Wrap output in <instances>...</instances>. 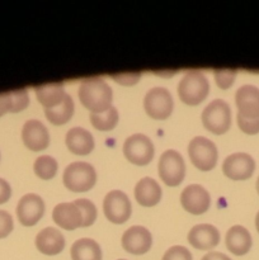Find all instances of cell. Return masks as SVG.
Returning <instances> with one entry per match:
<instances>
[{
    "label": "cell",
    "instance_id": "1f68e13d",
    "mask_svg": "<svg viewBox=\"0 0 259 260\" xmlns=\"http://www.w3.org/2000/svg\"><path fill=\"white\" fill-rule=\"evenodd\" d=\"M14 230V220L8 211L0 210V239H5Z\"/></svg>",
    "mask_w": 259,
    "mask_h": 260
},
{
    "label": "cell",
    "instance_id": "d590c367",
    "mask_svg": "<svg viewBox=\"0 0 259 260\" xmlns=\"http://www.w3.org/2000/svg\"><path fill=\"white\" fill-rule=\"evenodd\" d=\"M201 260H231V258L226 254L220 253V251H210Z\"/></svg>",
    "mask_w": 259,
    "mask_h": 260
},
{
    "label": "cell",
    "instance_id": "8992f818",
    "mask_svg": "<svg viewBox=\"0 0 259 260\" xmlns=\"http://www.w3.org/2000/svg\"><path fill=\"white\" fill-rule=\"evenodd\" d=\"M188 156L190 162L201 172H211L218 160L215 142L205 136H196L188 144Z\"/></svg>",
    "mask_w": 259,
    "mask_h": 260
},
{
    "label": "cell",
    "instance_id": "83f0119b",
    "mask_svg": "<svg viewBox=\"0 0 259 260\" xmlns=\"http://www.w3.org/2000/svg\"><path fill=\"white\" fill-rule=\"evenodd\" d=\"M10 102H12V112L10 113H19L29 106V94L27 89H18L9 91Z\"/></svg>",
    "mask_w": 259,
    "mask_h": 260
},
{
    "label": "cell",
    "instance_id": "836d02e7",
    "mask_svg": "<svg viewBox=\"0 0 259 260\" xmlns=\"http://www.w3.org/2000/svg\"><path fill=\"white\" fill-rule=\"evenodd\" d=\"M12 197V187L5 179L0 178V205H4Z\"/></svg>",
    "mask_w": 259,
    "mask_h": 260
},
{
    "label": "cell",
    "instance_id": "d6a6232c",
    "mask_svg": "<svg viewBox=\"0 0 259 260\" xmlns=\"http://www.w3.org/2000/svg\"><path fill=\"white\" fill-rule=\"evenodd\" d=\"M112 79H113L116 83L121 84V85L131 86V85H135V84L139 83L140 79H141V74L140 73L118 74V75H112Z\"/></svg>",
    "mask_w": 259,
    "mask_h": 260
},
{
    "label": "cell",
    "instance_id": "9c48e42d",
    "mask_svg": "<svg viewBox=\"0 0 259 260\" xmlns=\"http://www.w3.org/2000/svg\"><path fill=\"white\" fill-rule=\"evenodd\" d=\"M103 213L109 222L122 225L132 215V205L128 196L118 189L111 190L103 200Z\"/></svg>",
    "mask_w": 259,
    "mask_h": 260
},
{
    "label": "cell",
    "instance_id": "e575fe53",
    "mask_svg": "<svg viewBox=\"0 0 259 260\" xmlns=\"http://www.w3.org/2000/svg\"><path fill=\"white\" fill-rule=\"evenodd\" d=\"M12 112V102H10V94L8 93H2L0 94V117H3L4 114L10 113Z\"/></svg>",
    "mask_w": 259,
    "mask_h": 260
},
{
    "label": "cell",
    "instance_id": "d4e9b609",
    "mask_svg": "<svg viewBox=\"0 0 259 260\" xmlns=\"http://www.w3.org/2000/svg\"><path fill=\"white\" fill-rule=\"evenodd\" d=\"M119 121V114L116 107L112 106L103 113H90V123L101 132H108L116 128Z\"/></svg>",
    "mask_w": 259,
    "mask_h": 260
},
{
    "label": "cell",
    "instance_id": "ac0fdd59",
    "mask_svg": "<svg viewBox=\"0 0 259 260\" xmlns=\"http://www.w3.org/2000/svg\"><path fill=\"white\" fill-rule=\"evenodd\" d=\"M36 248L45 255L53 256L65 249V236L56 228H45L37 234L35 239Z\"/></svg>",
    "mask_w": 259,
    "mask_h": 260
},
{
    "label": "cell",
    "instance_id": "f1b7e54d",
    "mask_svg": "<svg viewBox=\"0 0 259 260\" xmlns=\"http://www.w3.org/2000/svg\"><path fill=\"white\" fill-rule=\"evenodd\" d=\"M238 71L236 70H213V78H215L216 85L222 90H228L233 86L234 81H235Z\"/></svg>",
    "mask_w": 259,
    "mask_h": 260
},
{
    "label": "cell",
    "instance_id": "3957f363",
    "mask_svg": "<svg viewBox=\"0 0 259 260\" xmlns=\"http://www.w3.org/2000/svg\"><path fill=\"white\" fill-rule=\"evenodd\" d=\"M62 183L70 192H88L95 185L96 172L89 162L74 161L63 170Z\"/></svg>",
    "mask_w": 259,
    "mask_h": 260
},
{
    "label": "cell",
    "instance_id": "603a6c76",
    "mask_svg": "<svg viewBox=\"0 0 259 260\" xmlns=\"http://www.w3.org/2000/svg\"><path fill=\"white\" fill-rule=\"evenodd\" d=\"M71 260H102V248L95 240L83 238L76 240L70 249Z\"/></svg>",
    "mask_w": 259,
    "mask_h": 260
},
{
    "label": "cell",
    "instance_id": "6da1fadb",
    "mask_svg": "<svg viewBox=\"0 0 259 260\" xmlns=\"http://www.w3.org/2000/svg\"><path fill=\"white\" fill-rule=\"evenodd\" d=\"M78 96L90 113H103L112 107L113 91L104 79L89 78L84 79L79 85Z\"/></svg>",
    "mask_w": 259,
    "mask_h": 260
},
{
    "label": "cell",
    "instance_id": "d6986e66",
    "mask_svg": "<svg viewBox=\"0 0 259 260\" xmlns=\"http://www.w3.org/2000/svg\"><path fill=\"white\" fill-rule=\"evenodd\" d=\"M65 144L69 151L80 156L90 154L95 147L93 135L83 127H73L69 129L66 132Z\"/></svg>",
    "mask_w": 259,
    "mask_h": 260
},
{
    "label": "cell",
    "instance_id": "4316f807",
    "mask_svg": "<svg viewBox=\"0 0 259 260\" xmlns=\"http://www.w3.org/2000/svg\"><path fill=\"white\" fill-rule=\"evenodd\" d=\"M74 203L78 206L81 215H83L81 228H89V226L93 225L96 220V216H98L96 206L90 200H86V198H79V200L74 201Z\"/></svg>",
    "mask_w": 259,
    "mask_h": 260
},
{
    "label": "cell",
    "instance_id": "74e56055",
    "mask_svg": "<svg viewBox=\"0 0 259 260\" xmlns=\"http://www.w3.org/2000/svg\"><path fill=\"white\" fill-rule=\"evenodd\" d=\"M255 188H256V192H258V194H259V177H258V179H256V184H255Z\"/></svg>",
    "mask_w": 259,
    "mask_h": 260
},
{
    "label": "cell",
    "instance_id": "f35d334b",
    "mask_svg": "<svg viewBox=\"0 0 259 260\" xmlns=\"http://www.w3.org/2000/svg\"><path fill=\"white\" fill-rule=\"evenodd\" d=\"M117 260H127V259H117Z\"/></svg>",
    "mask_w": 259,
    "mask_h": 260
},
{
    "label": "cell",
    "instance_id": "44dd1931",
    "mask_svg": "<svg viewBox=\"0 0 259 260\" xmlns=\"http://www.w3.org/2000/svg\"><path fill=\"white\" fill-rule=\"evenodd\" d=\"M225 244L228 250L236 256L245 255L249 253L253 244L250 233L244 226L235 225L226 233Z\"/></svg>",
    "mask_w": 259,
    "mask_h": 260
},
{
    "label": "cell",
    "instance_id": "5bb4252c",
    "mask_svg": "<svg viewBox=\"0 0 259 260\" xmlns=\"http://www.w3.org/2000/svg\"><path fill=\"white\" fill-rule=\"evenodd\" d=\"M22 141L30 151H43L50 146V132L38 119H28L22 127Z\"/></svg>",
    "mask_w": 259,
    "mask_h": 260
},
{
    "label": "cell",
    "instance_id": "277c9868",
    "mask_svg": "<svg viewBox=\"0 0 259 260\" xmlns=\"http://www.w3.org/2000/svg\"><path fill=\"white\" fill-rule=\"evenodd\" d=\"M202 124L213 135H223L230 129L233 122L231 108L223 99H215L202 111Z\"/></svg>",
    "mask_w": 259,
    "mask_h": 260
},
{
    "label": "cell",
    "instance_id": "ffe728a7",
    "mask_svg": "<svg viewBox=\"0 0 259 260\" xmlns=\"http://www.w3.org/2000/svg\"><path fill=\"white\" fill-rule=\"evenodd\" d=\"M134 193L136 202L142 207H154L160 202L163 196L161 187L151 177H145L140 179L135 185Z\"/></svg>",
    "mask_w": 259,
    "mask_h": 260
},
{
    "label": "cell",
    "instance_id": "cb8c5ba5",
    "mask_svg": "<svg viewBox=\"0 0 259 260\" xmlns=\"http://www.w3.org/2000/svg\"><path fill=\"white\" fill-rule=\"evenodd\" d=\"M74 112H75V104H74L73 98L71 95L66 94L65 99L57 107L45 109V117L50 123L55 124V126H62L73 118Z\"/></svg>",
    "mask_w": 259,
    "mask_h": 260
},
{
    "label": "cell",
    "instance_id": "7c38bea8",
    "mask_svg": "<svg viewBox=\"0 0 259 260\" xmlns=\"http://www.w3.org/2000/svg\"><path fill=\"white\" fill-rule=\"evenodd\" d=\"M180 205L190 215H203L211 206V196L201 184H189L180 193Z\"/></svg>",
    "mask_w": 259,
    "mask_h": 260
},
{
    "label": "cell",
    "instance_id": "8fae6325",
    "mask_svg": "<svg viewBox=\"0 0 259 260\" xmlns=\"http://www.w3.org/2000/svg\"><path fill=\"white\" fill-rule=\"evenodd\" d=\"M255 172V161L246 152H234L222 162V173L231 180H246Z\"/></svg>",
    "mask_w": 259,
    "mask_h": 260
},
{
    "label": "cell",
    "instance_id": "8d00e7d4",
    "mask_svg": "<svg viewBox=\"0 0 259 260\" xmlns=\"http://www.w3.org/2000/svg\"><path fill=\"white\" fill-rule=\"evenodd\" d=\"M255 229H256V231H258V234H259V211H258V213H256V216H255Z\"/></svg>",
    "mask_w": 259,
    "mask_h": 260
},
{
    "label": "cell",
    "instance_id": "2e32d148",
    "mask_svg": "<svg viewBox=\"0 0 259 260\" xmlns=\"http://www.w3.org/2000/svg\"><path fill=\"white\" fill-rule=\"evenodd\" d=\"M235 104L238 114L245 118H259V88L246 84L235 93Z\"/></svg>",
    "mask_w": 259,
    "mask_h": 260
},
{
    "label": "cell",
    "instance_id": "5b68a950",
    "mask_svg": "<svg viewBox=\"0 0 259 260\" xmlns=\"http://www.w3.org/2000/svg\"><path fill=\"white\" fill-rule=\"evenodd\" d=\"M185 161L182 154L177 150H165L159 157L157 162V174L160 179L168 187H178L184 180Z\"/></svg>",
    "mask_w": 259,
    "mask_h": 260
},
{
    "label": "cell",
    "instance_id": "e0dca14e",
    "mask_svg": "<svg viewBox=\"0 0 259 260\" xmlns=\"http://www.w3.org/2000/svg\"><path fill=\"white\" fill-rule=\"evenodd\" d=\"M52 220L58 228L73 231L81 228L83 215L74 202H62L56 205L53 208Z\"/></svg>",
    "mask_w": 259,
    "mask_h": 260
},
{
    "label": "cell",
    "instance_id": "4dcf8cb0",
    "mask_svg": "<svg viewBox=\"0 0 259 260\" xmlns=\"http://www.w3.org/2000/svg\"><path fill=\"white\" fill-rule=\"evenodd\" d=\"M236 122H238L239 128H240L241 132H244V134L246 135L259 134V118L250 119L238 114V116H236Z\"/></svg>",
    "mask_w": 259,
    "mask_h": 260
},
{
    "label": "cell",
    "instance_id": "4fadbf2b",
    "mask_svg": "<svg viewBox=\"0 0 259 260\" xmlns=\"http://www.w3.org/2000/svg\"><path fill=\"white\" fill-rule=\"evenodd\" d=\"M122 248L132 255H144L151 249L152 235L145 226L135 225L127 229L121 239Z\"/></svg>",
    "mask_w": 259,
    "mask_h": 260
},
{
    "label": "cell",
    "instance_id": "7a4b0ae2",
    "mask_svg": "<svg viewBox=\"0 0 259 260\" xmlns=\"http://www.w3.org/2000/svg\"><path fill=\"white\" fill-rule=\"evenodd\" d=\"M180 102L195 107L206 101L210 93V83L207 76L198 70H190L180 79L177 88Z\"/></svg>",
    "mask_w": 259,
    "mask_h": 260
},
{
    "label": "cell",
    "instance_id": "30bf717a",
    "mask_svg": "<svg viewBox=\"0 0 259 260\" xmlns=\"http://www.w3.org/2000/svg\"><path fill=\"white\" fill-rule=\"evenodd\" d=\"M45 201L36 193H27L23 196L15 208L18 221L25 228H32L37 225L38 221L45 215Z\"/></svg>",
    "mask_w": 259,
    "mask_h": 260
},
{
    "label": "cell",
    "instance_id": "7402d4cb",
    "mask_svg": "<svg viewBox=\"0 0 259 260\" xmlns=\"http://www.w3.org/2000/svg\"><path fill=\"white\" fill-rule=\"evenodd\" d=\"M36 96L45 109L57 107L65 99L66 91L62 83H52L35 88Z\"/></svg>",
    "mask_w": 259,
    "mask_h": 260
},
{
    "label": "cell",
    "instance_id": "ba28073f",
    "mask_svg": "<svg viewBox=\"0 0 259 260\" xmlns=\"http://www.w3.org/2000/svg\"><path fill=\"white\" fill-rule=\"evenodd\" d=\"M124 157L128 160L131 164L137 167H145L150 164L154 159L155 146L152 144L151 139L144 134H134L127 137L123 142Z\"/></svg>",
    "mask_w": 259,
    "mask_h": 260
},
{
    "label": "cell",
    "instance_id": "52a82bcc",
    "mask_svg": "<svg viewBox=\"0 0 259 260\" xmlns=\"http://www.w3.org/2000/svg\"><path fill=\"white\" fill-rule=\"evenodd\" d=\"M144 109L147 116L155 121L169 118L174 109V101L170 91L163 86L150 89L144 96Z\"/></svg>",
    "mask_w": 259,
    "mask_h": 260
},
{
    "label": "cell",
    "instance_id": "f546056e",
    "mask_svg": "<svg viewBox=\"0 0 259 260\" xmlns=\"http://www.w3.org/2000/svg\"><path fill=\"white\" fill-rule=\"evenodd\" d=\"M161 260H193V256L185 246L174 245L165 251Z\"/></svg>",
    "mask_w": 259,
    "mask_h": 260
},
{
    "label": "cell",
    "instance_id": "484cf974",
    "mask_svg": "<svg viewBox=\"0 0 259 260\" xmlns=\"http://www.w3.org/2000/svg\"><path fill=\"white\" fill-rule=\"evenodd\" d=\"M33 170L40 179L50 180L57 174L58 162L55 157L50 156V155H41L35 160Z\"/></svg>",
    "mask_w": 259,
    "mask_h": 260
},
{
    "label": "cell",
    "instance_id": "9a60e30c",
    "mask_svg": "<svg viewBox=\"0 0 259 260\" xmlns=\"http://www.w3.org/2000/svg\"><path fill=\"white\" fill-rule=\"evenodd\" d=\"M187 239L197 250H212L220 244V231L211 223H200L190 229Z\"/></svg>",
    "mask_w": 259,
    "mask_h": 260
}]
</instances>
